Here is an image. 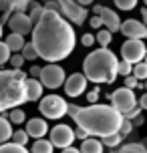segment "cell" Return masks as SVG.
Here are the masks:
<instances>
[{"mask_svg":"<svg viewBox=\"0 0 147 153\" xmlns=\"http://www.w3.org/2000/svg\"><path fill=\"white\" fill-rule=\"evenodd\" d=\"M139 143H141V145H143V147H145V151H147V137H143V139H141V141H139Z\"/></svg>","mask_w":147,"mask_h":153,"instance_id":"obj_47","label":"cell"},{"mask_svg":"<svg viewBox=\"0 0 147 153\" xmlns=\"http://www.w3.org/2000/svg\"><path fill=\"white\" fill-rule=\"evenodd\" d=\"M20 54L24 56V61H36V59H39V53H36V48H34L32 42H24Z\"/></svg>","mask_w":147,"mask_h":153,"instance_id":"obj_27","label":"cell"},{"mask_svg":"<svg viewBox=\"0 0 147 153\" xmlns=\"http://www.w3.org/2000/svg\"><path fill=\"white\" fill-rule=\"evenodd\" d=\"M79 4H81V6H89V4H93L95 0H77Z\"/></svg>","mask_w":147,"mask_h":153,"instance_id":"obj_46","label":"cell"},{"mask_svg":"<svg viewBox=\"0 0 147 153\" xmlns=\"http://www.w3.org/2000/svg\"><path fill=\"white\" fill-rule=\"evenodd\" d=\"M26 73L22 69H8L0 71V113L10 111L14 107H22L26 101L24 81Z\"/></svg>","mask_w":147,"mask_h":153,"instance_id":"obj_4","label":"cell"},{"mask_svg":"<svg viewBox=\"0 0 147 153\" xmlns=\"http://www.w3.org/2000/svg\"><path fill=\"white\" fill-rule=\"evenodd\" d=\"M131 73H133V65H131V62H127V61H119V65H117V75L127 76V75H131Z\"/></svg>","mask_w":147,"mask_h":153,"instance_id":"obj_33","label":"cell"},{"mask_svg":"<svg viewBox=\"0 0 147 153\" xmlns=\"http://www.w3.org/2000/svg\"><path fill=\"white\" fill-rule=\"evenodd\" d=\"M143 4H145V6H147V0H143Z\"/></svg>","mask_w":147,"mask_h":153,"instance_id":"obj_51","label":"cell"},{"mask_svg":"<svg viewBox=\"0 0 147 153\" xmlns=\"http://www.w3.org/2000/svg\"><path fill=\"white\" fill-rule=\"evenodd\" d=\"M61 153H81V151H79L77 147H73V145H69V147H65V149H62Z\"/></svg>","mask_w":147,"mask_h":153,"instance_id":"obj_44","label":"cell"},{"mask_svg":"<svg viewBox=\"0 0 147 153\" xmlns=\"http://www.w3.org/2000/svg\"><path fill=\"white\" fill-rule=\"evenodd\" d=\"M42 83L34 76H26L24 81V91H26V101H39L42 97Z\"/></svg>","mask_w":147,"mask_h":153,"instance_id":"obj_17","label":"cell"},{"mask_svg":"<svg viewBox=\"0 0 147 153\" xmlns=\"http://www.w3.org/2000/svg\"><path fill=\"white\" fill-rule=\"evenodd\" d=\"M137 105H139L143 111H147V93H145V95H141L139 99H137Z\"/></svg>","mask_w":147,"mask_h":153,"instance_id":"obj_42","label":"cell"},{"mask_svg":"<svg viewBox=\"0 0 147 153\" xmlns=\"http://www.w3.org/2000/svg\"><path fill=\"white\" fill-rule=\"evenodd\" d=\"M8 62H10L12 69H22V65L26 61H24V56L20 53H12V54H10V59H8Z\"/></svg>","mask_w":147,"mask_h":153,"instance_id":"obj_32","label":"cell"},{"mask_svg":"<svg viewBox=\"0 0 147 153\" xmlns=\"http://www.w3.org/2000/svg\"><path fill=\"white\" fill-rule=\"evenodd\" d=\"M119 30H121V34H125L127 38H141V40L147 38V24H143L141 20L129 18V20L121 22Z\"/></svg>","mask_w":147,"mask_h":153,"instance_id":"obj_14","label":"cell"},{"mask_svg":"<svg viewBox=\"0 0 147 153\" xmlns=\"http://www.w3.org/2000/svg\"><path fill=\"white\" fill-rule=\"evenodd\" d=\"M103 149H105V145L101 143L99 137H89L83 139V143H81V147H79V151L81 153H103Z\"/></svg>","mask_w":147,"mask_h":153,"instance_id":"obj_18","label":"cell"},{"mask_svg":"<svg viewBox=\"0 0 147 153\" xmlns=\"http://www.w3.org/2000/svg\"><path fill=\"white\" fill-rule=\"evenodd\" d=\"M48 135H50L48 141L53 143V147H59V149H65L75 143V129L65 123H59L53 129H48Z\"/></svg>","mask_w":147,"mask_h":153,"instance_id":"obj_10","label":"cell"},{"mask_svg":"<svg viewBox=\"0 0 147 153\" xmlns=\"http://www.w3.org/2000/svg\"><path fill=\"white\" fill-rule=\"evenodd\" d=\"M40 69H42V67H36V65H34V67H30L28 75H30V76H34V79H39V76H40Z\"/></svg>","mask_w":147,"mask_h":153,"instance_id":"obj_43","label":"cell"},{"mask_svg":"<svg viewBox=\"0 0 147 153\" xmlns=\"http://www.w3.org/2000/svg\"><path fill=\"white\" fill-rule=\"evenodd\" d=\"M67 107H69V103L62 99L61 95L40 97V103H39V111L45 119H61V117H65Z\"/></svg>","mask_w":147,"mask_h":153,"instance_id":"obj_6","label":"cell"},{"mask_svg":"<svg viewBox=\"0 0 147 153\" xmlns=\"http://www.w3.org/2000/svg\"><path fill=\"white\" fill-rule=\"evenodd\" d=\"M141 18H143L141 22H143V24H147V6H143V8H141Z\"/></svg>","mask_w":147,"mask_h":153,"instance_id":"obj_45","label":"cell"},{"mask_svg":"<svg viewBox=\"0 0 147 153\" xmlns=\"http://www.w3.org/2000/svg\"><path fill=\"white\" fill-rule=\"evenodd\" d=\"M0 153H30L26 149V145H18V143H12V141H6L0 145Z\"/></svg>","mask_w":147,"mask_h":153,"instance_id":"obj_24","label":"cell"},{"mask_svg":"<svg viewBox=\"0 0 147 153\" xmlns=\"http://www.w3.org/2000/svg\"><path fill=\"white\" fill-rule=\"evenodd\" d=\"M131 123H133V127H141V125H143V123H145V117H143V115H137V117H133L131 119Z\"/></svg>","mask_w":147,"mask_h":153,"instance_id":"obj_41","label":"cell"},{"mask_svg":"<svg viewBox=\"0 0 147 153\" xmlns=\"http://www.w3.org/2000/svg\"><path fill=\"white\" fill-rule=\"evenodd\" d=\"M117 65H119L117 54L113 51H109L107 46H101L97 51H91L85 56V61H83V75L91 83L111 85L117 79Z\"/></svg>","mask_w":147,"mask_h":153,"instance_id":"obj_3","label":"cell"},{"mask_svg":"<svg viewBox=\"0 0 147 153\" xmlns=\"http://www.w3.org/2000/svg\"><path fill=\"white\" fill-rule=\"evenodd\" d=\"M111 40H113V32L101 26L99 30H97V34H95V42H99L101 46H109V45H111Z\"/></svg>","mask_w":147,"mask_h":153,"instance_id":"obj_25","label":"cell"},{"mask_svg":"<svg viewBox=\"0 0 147 153\" xmlns=\"http://www.w3.org/2000/svg\"><path fill=\"white\" fill-rule=\"evenodd\" d=\"M89 24H91V28H95V30H99L101 26H103V20H101V16L93 14V16H91V20H89Z\"/></svg>","mask_w":147,"mask_h":153,"instance_id":"obj_38","label":"cell"},{"mask_svg":"<svg viewBox=\"0 0 147 153\" xmlns=\"http://www.w3.org/2000/svg\"><path fill=\"white\" fill-rule=\"evenodd\" d=\"M12 123L8 121V117H2L0 115V145L2 143H6V141H10V137H12Z\"/></svg>","mask_w":147,"mask_h":153,"instance_id":"obj_21","label":"cell"},{"mask_svg":"<svg viewBox=\"0 0 147 153\" xmlns=\"http://www.w3.org/2000/svg\"><path fill=\"white\" fill-rule=\"evenodd\" d=\"M87 101H89V105L97 103V101H99V89H93V91L87 93Z\"/></svg>","mask_w":147,"mask_h":153,"instance_id":"obj_39","label":"cell"},{"mask_svg":"<svg viewBox=\"0 0 147 153\" xmlns=\"http://www.w3.org/2000/svg\"><path fill=\"white\" fill-rule=\"evenodd\" d=\"M4 42H6V46L10 48V53H20L22 46H24V36L18 34V32H10Z\"/></svg>","mask_w":147,"mask_h":153,"instance_id":"obj_19","label":"cell"},{"mask_svg":"<svg viewBox=\"0 0 147 153\" xmlns=\"http://www.w3.org/2000/svg\"><path fill=\"white\" fill-rule=\"evenodd\" d=\"M8 121L12 123V125H22V123L26 121V113H24L20 107L10 109V113H8Z\"/></svg>","mask_w":147,"mask_h":153,"instance_id":"obj_26","label":"cell"},{"mask_svg":"<svg viewBox=\"0 0 147 153\" xmlns=\"http://www.w3.org/2000/svg\"><path fill=\"white\" fill-rule=\"evenodd\" d=\"M101 143L105 147H111V149H115L123 143V135L117 131V133H111V135H105V137H101Z\"/></svg>","mask_w":147,"mask_h":153,"instance_id":"obj_23","label":"cell"},{"mask_svg":"<svg viewBox=\"0 0 147 153\" xmlns=\"http://www.w3.org/2000/svg\"><path fill=\"white\" fill-rule=\"evenodd\" d=\"M28 151L30 153H53L54 147H53V143H50L48 139L40 137V139H34V143H32V147L28 149Z\"/></svg>","mask_w":147,"mask_h":153,"instance_id":"obj_20","label":"cell"},{"mask_svg":"<svg viewBox=\"0 0 147 153\" xmlns=\"http://www.w3.org/2000/svg\"><path fill=\"white\" fill-rule=\"evenodd\" d=\"M62 87H65V93L69 97L77 99L87 91V76L83 73H73V75H69V79H65Z\"/></svg>","mask_w":147,"mask_h":153,"instance_id":"obj_13","label":"cell"},{"mask_svg":"<svg viewBox=\"0 0 147 153\" xmlns=\"http://www.w3.org/2000/svg\"><path fill=\"white\" fill-rule=\"evenodd\" d=\"M28 133H26V129H16L12 131V137H10V141L12 143H18V145H26L28 143Z\"/></svg>","mask_w":147,"mask_h":153,"instance_id":"obj_28","label":"cell"},{"mask_svg":"<svg viewBox=\"0 0 147 153\" xmlns=\"http://www.w3.org/2000/svg\"><path fill=\"white\" fill-rule=\"evenodd\" d=\"M65 71H62V67H59L56 62H48V65H45L42 69H40V76L39 81L42 83V87H47V89H59V87H62V83H65Z\"/></svg>","mask_w":147,"mask_h":153,"instance_id":"obj_7","label":"cell"},{"mask_svg":"<svg viewBox=\"0 0 147 153\" xmlns=\"http://www.w3.org/2000/svg\"><path fill=\"white\" fill-rule=\"evenodd\" d=\"M113 2H115V6L119 8V10H125V12H127V10H133V8L137 6L139 0H113Z\"/></svg>","mask_w":147,"mask_h":153,"instance_id":"obj_31","label":"cell"},{"mask_svg":"<svg viewBox=\"0 0 147 153\" xmlns=\"http://www.w3.org/2000/svg\"><path fill=\"white\" fill-rule=\"evenodd\" d=\"M109 153H147V151L141 143H125V145H119L115 149H111Z\"/></svg>","mask_w":147,"mask_h":153,"instance_id":"obj_22","label":"cell"},{"mask_svg":"<svg viewBox=\"0 0 147 153\" xmlns=\"http://www.w3.org/2000/svg\"><path fill=\"white\" fill-rule=\"evenodd\" d=\"M0 38H2V22H0Z\"/></svg>","mask_w":147,"mask_h":153,"instance_id":"obj_48","label":"cell"},{"mask_svg":"<svg viewBox=\"0 0 147 153\" xmlns=\"http://www.w3.org/2000/svg\"><path fill=\"white\" fill-rule=\"evenodd\" d=\"M32 45L39 59L47 62L65 61L77 45V34L73 24L53 8H45L40 18L32 26Z\"/></svg>","mask_w":147,"mask_h":153,"instance_id":"obj_1","label":"cell"},{"mask_svg":"<svg viewBox=\"0 0 147 153\" xmlns=\"http://www.w3.org/2000/svg\"><path fill=\"white\" fill-rule=\"evenodd\" d=\"M137 85H139V81L135 79V75H133V73L125 76V87H127V89H137Z\"/></svg>","mask_w":147,"mask_h":153,"instance_id":"obj_36","label":"cell"},{"mask_svg":"<svg viewBox=\"0 0 147 153\" xmlns=\"http://www.w3.org/2000/svg\"><path fill=\"white\" fill-rule=\"evenodd\" d=\"M26 133H28V137H32V139H40V137H45V135L48 133L47 119H40V117L28 119V121H26Z\"/></svg>","mask_w":147,"mask_h":153,"instance_id":"obj_15","label":"cell"},{"mask_svg":"<svg viewBox=\"0 0 147 153\" xmlns=\"http://www.w3.org/2000/svg\"><path fill=\"white\" fill-rule=\"evenodd\" d=\"M133 129H135V127H133V123L129 121V119H125V117H123V123H121V127H119V133L123 135V139L127 137V135H131Z\"/></svg>","mask_w":147,"mask_h":153,"instance_id":"obj_34","label":"cell"},{"mask_svg":"<svg viewBox=\"0 0 147 153\" xmlns=\"http://www.w3.org/2000/svg\"><path fill=\"white\" fill-rule=\"evenodd\" d=\"M109 99H111V105H113L121 115L127 113L129 109H133L137 105V97H135L133 89H127V87H121V89L113 91L109 95Z\"/></svg>","mask_w":147,"mask_h":153,"instance_id":"obj_9","label":"cell"},{"mask_svg":"<svg viewBox=\"0 0 147 153\" xmlns=\"http://www.w3.org/2000/svg\"><path fill=\"white\" fill-rule=\"evenodd\" d=\"M81 42H83V46H93V45H95V34H91V32H85V34L81 36Z\"/></svg>","mask_w":147,"mask_h":153,"instance_id":"obj_37","label":"cell"},{"mask_svg":"<svg viewBox=\"0 0 147 153\" xmlns=\"http://www.w3.org/2000/svg\"><path fill=\"white\" fill-rule=\"evenodd\" d=\"M67 113L73 117L77 127L85 129L91 137H99V139L105 137V135H111V133H117L121 123H123V115L113 105L93 103L89 107H79L75 103H69Z\"/></svg>","mask_w":147,"mask_h":153,"instance_id":"obj_2","label":"cell"},{"mask_svg":"<svg viewBox=\"0 0 147 153\" xmlns=\"http://www.w3.org/2000/svg\"><path fill=\"white\" fill-rule=\"evenodd\" d=\"M87 137H89V133H87L85 129H81V127L75 129V139H81V141H83V139H87Z\"/></svg>","mask_w":147,"mask_h":153,"instance_id":"obj_40","label":"cell"},{"mask_svg":"<svg viewBox=\"0 0 147 153\" xmlns=\"http://www.w3.org/2000/svg\"><path fill=\"white\" fill-rule=\"evenodd\" d=\"M8 28L12 32H18V34H30L32 32V26H34V22L30 20V16L26 14V12H12V14L8 16Z\"/></svg>","mask_w":147,"mask_h":153,"instance_id":"obj_11","label":"cell"},{"mask_svg":"<svg viewBox=\"0 0 147 153\" xmlns=\"http://www.w3.org/2000/svg\"><path fill=\"white\" fill-rule=\"evenodd\" d=\"M32 0H0V12L12 14V12H26Z\"/></svg>","mask_w":147,"mask_h":153,"instance_id":"obj_16","label":"cell"},{"mask_svg":"<svg viewBox=\"0 0 147 153\" xmlns=\"http://www.w3.org/2000/svg\"><path fill=\"white\" fill-rule=\"evenodd\" d=\"M10 54H12V53H10V48L6 46V42H2V40H0V67H2L4 62H8Z\"/></svg>","mask_w":147,"mask_h":153,"instance_id":"obj_35","label":"cell"},{"mask_svg":"<svg viewBox=\"0 0 147 153\" xmlns=\"http://www.w3.org/2000/svg\"><path fill=\"white\" fill-rule=\"evenodd\" d=\"M93 12L97 16H101V20H103V26L111 32H117L119 30V26H121V16L117 14L113 8H107V6H101V4H95L93 6Z\"/></svg>","mask_w":147,"mask_h":153,"instance_id":"obj_12","label":"cell"},{"mask_svg":"<svg viewBox=\"0 0 147 153\" xmlns=\"http://www.w3.org/2000/svg\"><path fill=\"white\" fill-rule=\"evenodd\" d=\"M143 87H145V89H147V79H145V85H143Z\"/></svg>","mask_w":147,"mask_h":153,"instance_id":"obj_49","label":"cell"},{"mask_svg":"<svg viewBox=\"0 0 147 153\" xmlns=\"http://www.w3.org/2000/svg\"><path fill=\"white\" fill-rule=\"evenodd\" d=\"M40 2H42L45 8L56 10V12L61 16H65L71 24H77V26H81V24L85 22L87 14H89V12H87V6H81L77 0H40Z\"/></svg>","mask_w":147,"mask_h":153,"instance_id":"obj_5","label":"cell"},{"mask_svg":"<svg viewBox=\"0 0 147 153\" xmlns=\"http://www.w3.org/2000/svg\"><path fill=\"white\" fill-rule=\"evenodd\" d=\"M143 61H145V62H147V53H145V59H143Z\"/></svg>","mask_w":147,"mask_h":153,"instance_id":"obj_50","label":"cell"},{"mask_svg":"<svg viewBox=\"0 0 147 153\" xmlns=\"http://www.w3.org/2000/svg\"><path fill=\"white\" fill-rule=\"evenodd\" d=\"M30 12H28V16H30V20L32 22H36V20H39L40 18V14H42V10H45V6H42V2H34V0H32L30 2Z\"/></svg>","mask_w":147,"mask_h":153,"instance_id":"obj_30","label":"cell"},{"mask_svg":"<svg viewBox=\"0 0 147 153\" xmlns=\"http://www.w3.org/2000/svg\"><path fill=\"white\" fill-rule=\"evenodd\" d=\"M133 75L137 81H145L147 79V62L141 61V62H135L133 65Z\"/></svg>","mask_w":147,"mask_h":153,"instance_id":"obj_29","label":"cell"},{"mask_svg":"<svg viewBox=\"0 0 147 153\" xmlns=\"http://www.w3.org/2000/svg\"><path fill=\"white\" fill-rule=\"evenodd\" d=\"M145 53H147V46L145 42L141 40V38H127L121 46V56H123V61L131 62H141L145 59Z\"/></svg>","mask_w":147,"mask_h":153,"instance_id":"obj_8","label":"cell"}]
</instances>
